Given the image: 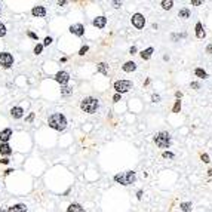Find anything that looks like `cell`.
Here are the masks:
<instances>
[{"label":"cell","instance_id":"d4e9b609","mask_svg":"<svg viewBox=\"0 0 212 212\" xmlns=\"http://www.w3.org/2000/svg\"><path fill=\"white\" fill-rule=\"evenodd\" d=\"M71 92H73L71 88H68V86H62V89H61V94L62 95H70Z\"/></svg>","mask_w":212,"mask_h":212},{"label":"cell","instance_id":"ffe728a7","mask_svg":"<svg viewBox=\"0 0 212 212\" xmlns=\"http://www.w3.org/2000/svg\"><path fill=\"white\" fill-rule=\"evenodd\" d=\"M98 71L107 76V74H108V65H107L106 62H100V64H98Z\"/></svg>","mask_w":212,"mask_h":212},{"label":"cell","instance_id":"ab89813d","mask_svg":"<svg viewBox=\"0 0 212 212\" xmlns=\"http://www.w3.org/2000/svg\"><path fill=\"white\" fill-rule=\"evenodd\" d=\"M33 119H34V113H31V114H30V116H28V117L25 119V120H27V122H31Z\"/></svg>","mask_w":212,"mask_h":212},{"label":"cell","instance_id":"ba28073f","mask_svg":"<svg viewBox=\"0 0 212 212\" xmlns=\"http://www.w3.org/2000/svg\"><path fill=\"white\" fill-rule=\"evenodd\" d=\"M58 82V83L61 85V86H65V85L70 82V74L67 71H58L55 74V77H54Z\"/></svg>","mask_w":212,"mask_h":212},{"label":"cell","instance_id":"7bdbcfd3","mask_svg":"<svg viewBox=\"0 0 212 212\" xmlns=\"http://www.w3.org/2000/svg\"><path fill=\"white\" fill-rule=\"evenodd\" d=\"M206 52H208V54H212V45H208Z\"/></svg>","mask_w":212,"mask_h":212},{"label":"cell","instance_id":"5bb4252c","mask_svg":"<svg viewBox=\"0 0 212 212\" xmlns=\"http://www.w3.org/2000/svg\"><path fill=\"white\" fill-rule=\"evenodd\" d=\"M8 212H27V206L23 205V203H18V205L8 208Z\"/></svg>","mask_w":212,"mask_h":212},{"label":"cell","instance_id":"6da1fadb","mask_svg":"<svg viewBox=\"0 0 212 212\" xmlns=\"http://www.w3.org/2000/svg\"><path fill=\"white\" fill-rule=\"evenodd\" d=\"M48 125H49L52 129H55V131H64V129L67 128V119L64 114L61 113H54V114H50L49 119H48Z\"/></svg>","mask_w":212,"mask_h":212},{"label":"cell","instance_id":"7402d4cb","mask_svg":"<svg viewBox=\"0 0 212 212\" xmlns=\"http://www.w3.org/2000/svg\"><path fill=\"white\" fill-rule=\"evenodd\" d=\"M194 73H196V76H197V77H200V79H206L208 77L206 71H205V70H202V68H196Z\"/></svg>","mask_w":212,"mask_h":212},{"label":"cell","instance_id":"8992f818","mask_svg":"<svg viewBox=\"0 0 212 212\" xmlns=\"http://www.w3.org/2000/svg\"><path fill=\"white\" fill-rule=\"evenodd\" d=\"M12 64H13V56L8 52H2L0 54V65L3 68H9L12 67Z\"/></svg>","mask_w":212,"mask_h":212},{"label":"cell","instance_id":"4316f807","mask_svg":"<svg viewBox=\"0 0 212 212\" xmlns=\"http://www.w3.org/2000/svg\"><path fill=\"white\" fill-rule=\"evenodd\" d=\"M181 110V101H175V106H173V113H178Z\"/></svg>","mask_w":212,"mask_h":212},{"label":"cell","instance_id":"c3c4849f","mask_svg":"<svg viewBox=\"0 0 212 212\" xmlns=\"http://www.w3.org/2000/svg\"><path fill=\"white\" fill-rule=\"evenodd\" d=\"M0 13H2V9H0Z\"/></svg>","mask_w":212,"mask_h":212},{"label":"cell","instance_id":"9a60e30c","mask_svg":"<svg viewBox=\"0 0 212 212\" xmlns=\"http://www.w3.org/2000/svg\"><path fill=\"white\" fill-rule=\"evenodd\" d=\"M11 153H12V148H11V145L8 144V142H2V144H0V154L9 156Z\"/></svg>","mask_w":212,"mask_h":212},{"label":"cell","instance_id":"7c38bea8","mask_svg":"<svg viewBox=\"0 0 212 212\" xmlns=\"http://www.w3.org/2000/svg\"><path fill=\"white\" fill-rule=\"evenodd\" d=\"M92 24H94V27H96V28H104L107 24V18L106 17H96L94 21H92Z\"/></svg>","mask_w":212,"mask_h":212},{"label":"cell","instance_id":"8d00e7d4","mask_svg":"<svg viewBox=\"0 0 212 212\" xmlns=\"http://www.w3.org/2000/svg\"><path fill=\"white\" fill-rule=\"evenodd\" d=\"M28 37H31V39H34V40H37V34H34V33H28Z\"/></svg>","mask_w":212,"mask_h":212},{"label":"cell","instance_id":"74e56055","mask_svg":"<svg viewBox=\"0 0 212 212\" xmlns=\"http://www.w3.org/2000/svg\"><path fill=\"white\" fill-rule=\"evenodd\" d=\"M191 88H194V89H199V88H200V85L197 83V82H193V83H191Z\"/></svg>","mask_w":212,"mask_h":212},{"label":"cell","instance_id":"4dcf8cb0","mask_svg":"<svg viewBox=\"0 0 212 212\" xmlns=\"http://www.w3.org/2000/svg\"><path fill=\"white\" fill-rule=\"evenodd\" d=\"M52 42H54V40H52V37H46L45 42H43V46H49Z\"/></svg>","mask_w":212,"mask_h":212},{"label":"cell","instance_id":"f6af8a7d","mask_svg":"<svg viewBox=\"0 0 212 212\" xmlns=\"http://www.w3.org/2000/svg\"><path fill=\"white\" fill-rule=\"evenodd\" d=\"M65 3H67V2H65V0H59V2H58V5H59V6L65 5Z\"/></svg>","mask_w":212,"mask_h":212},{"label":"cell","instance_id":"44dd1931","mask_svg":"<svg viewBox=\"0 0 212 212\" xmlns=\"http://www.w3.org/2000/svg\"><path fill=\"white\" fill-rule=\"evenodd\" d=\"M179 208H181L183 212H190L193 206H191V202H183V203L179 205Z\"/></svg>","mask_w":212,"mask_h":212},{"label":"cell","instance_id":"30bf717a","mask_svg":"<svg viewBox=\"0 0 212 212\" xmlns=\"http://www.w3.org/2000/svg\"><path fill=\"white\" fill-rule=\"evenodd\" d=\"M31 13H33V17H36V18H43L46 15L45 6H34L33 9H31Z\"/></svg>","mask_w":212,"mask_h":212},{"label":"cell","instance_id":"b9f144b4","mask_svg":"<svg viewBox=\"0 0 212 212\" xmlns=\"http://www.w3.org/2000/svg\"><path fill=\"white\" fill-rule=\"evenodd\" d=\"M137 197H138V199H141V197H142V190H138V193H137Z\"/></svg>","mask_w":212,"mask_h":212},{"label":"cell","instance_id":"8fae6325","mask_svg":"<svg viewBox=\"0 0 212 212\" xmlns=\"http://www.w3.org/2000/svg\"><path fill=\"white\" fill-rule=\"evenodd\" d=\"M12 137V129L11 128H6L3 131H0V141L2 142H8V141L11 140Z\"/></svg>","mask_w":212,"mask_h":212},{"label":"cell","instance_id":"60d3db41","mask_svg":"<svg viewBox=\"0 0 212 212\" xmlns=\"http://www.w3.org/2000/svg\"><path fill=\"white\" fill-rule=\"evenodd\" d=\"M0 163H3V165H8V163H9V159H2V160H0Z\"/></svg>","mask_w":212,"mask_h":212},{"label":"cell","instance_id":"cb8c5ba5","mask_svg":"<svg viewBox=\"0 0 212 212\" xmlns=\"http://www.w3.org/2000/svg\"><path fill=\"white\" fill-rule=\"evenodd\" d=\"M172 6H173L172 0H163V2H162V8H163V9H171Z\"/></svg>","mask_w":212,"mask_h":212},{"label":"cell","instance_id":"484cf974","mask_svg":"<svg viewBox=\"0 0 212 212\" xmlns=\"http://www.w3.org/2000/svg\"><path fill=\"white\" fill-rule=\"evenodd\" d=\"M42 50H43V45H36L34 46V54H36V55H40V54H42Z\"/></svg>","mask_w":212,"mask_h":212},{"label":"cell","instance_id":"3957f363","mask_svg":"<svg viewBox=\"0 0 212 212\" xmlns=\"http://www.w3.org/2000/svg\"><path fill=\"white\" fill-rule=\"evenodd\" d=\"M135 179H137V175H135L134 171H126L123 173L114 175V181L122 185H131L132 183H135Z\"/></svg>","mask_w":212,"mask_h":212},{"label":"cell","instance_id":"e0dca14e","mask_svg":"<svg viewBox=\"0 0 212 212\" xmlns=\"http://www.w3.org/2000/svg\"><path fill=\"white\" fill-rule=\"evenodd\" d=\"M153 52H154V49L153 48H147L145 50H142L140 55H141V58L144 59V61H147V59H150V56L153 55Z\"/></svg>","mask_w":212,"mask_h":212},{"label":"cell","instance_id":"7a4b0ae2","mask_svg":"<svg viewBox=\"0 0 212 212\" xmlns=\"http://www.w3.org/2000/svg\"><path fill=\"white\" fill-rule=\"evenodd\" d=\"M98 107H100V101L96 100V98H94V96H86V98H83L82 102H80L82 111L88 113V114H94V113H96Z\"/></svg>","mask_w":212,"mask_h":212},{"label":"cell","instance_id":"f35d334b","mask_svg":"<svg viewBox=\"0 0 212 212\" xmlns=\"http://www.w3.org/2000/svg\"><path fill=\"white\" fill-rule=\"evenodd\" d=\"M135 52H137V48H135V46H132V48L129 49V54H131V55H134Z\"/></svg>","mask_w":212,"mask_h":212},{"label":"cell","instance_id":"277c9868","mask_svg":"<svg viewBox=\"0 0 212 212\" xmlns=\"http://www.w3.org/2000/svg\"><path fill=\"white\" fill-rule=\"evenodd\" d=\"M154 142H156L157 147H160V148H169V145H171V135L168 134V132H159V134L154 137Z\"/></svg>","mask_w":212,"mask_h":212},{"label":"cell","instance_id":"d6986e66","mask_svg":"<svg viewBox=\"0 0 212 212\" xmlns=\"http://www.w3.org/2000/svg\"><path fill=\"white\" fill-rule=\"evenodd\" d=\"M196 37H197V39L205 37V31H203V25H202V23L196 24Z\"/></svg>","mask_w":212,"mask_h":212},{"label":"cell","instance_id":"f546056e","mask_svg":"<svg viewBox=\"0 0 212 212\" xmlns=\"http://www.w3.org/2000/svg\"><path fill=\"white\" fill-rule=\"evenodd\" d=\"M163 157H165V159H173V157H175V154H173V153H171V151H165V153H163Z\"/></svg>","mask_w":212,"mask_h":212},{"label":"cell","instance_id":"bcb514c9","mask_svg":"<svg viewBox=\"0 0 212 212\" xmlns=\"http://www.w3.org/2000/svg\"><path fill=\"white\" fill-rule=\"evenodd\" d=\"M11 172H13V169H8V171H6V172H5V175H9V173H11Z\"/></svg>","mask_w":212,"mask_h":212},{"label":"cell","instance_id":"4fadbf2b","mask_svg":"<svg viewBox=\"0 0 212 212\" xmlns=\"http://www.w3.org/2000/svg\"><path fill=\"white\" fill-rule=\"evenodd\" d=\"M11 116L13 119H21L24 116V110L21 107H12L11 108Z\"/></svg>","mask_w":212,"mask_h":212},{"label":"cell","instance_id":"836d02e7","mask_svg":"<svg viewBox=\"0 0 212 212\" xmlns=\"http://www.w3.org/2000/svg\"><path fill=\"white\" fill-rule=\"evenodd\" d=\"M202 3H203L202 0H191V5H193V6H200Z\"/></svg>","mask_w":212,"mask_h":212},{"label":"cell","instance_id":"603a6c76","mask_svg":"<svg viewBox=\"0 0 212 212\" xmlns=\"http://www.w3.org/2000/svg\"><path fill=\"white\" fill-rule=\"evenodd\" d=\"M178 15H179V18H184V19L185 18H190V11L187 8H183V9L178 12Z\"/></svg>","mask_w":212,"mask_h":212},{"label":"cell","instance_id":"ee69618b","mask_svg":"<svg viewBox=\"0 0 212 212\" xmlns=\"http://www.w3.org/2000/svg\"><path fill=\"white\" fill-rule=\"evenodd\" d=\"M175 96H177V98H181V96H183V94H181V92H175Z\"/></svg>","mask_w":212,"mask_h":212},{"label":"cell","instance_id":"d6a6232c","mask_svg":"<svg viewBox=\"0 0 212 212\" xmlns=\"http://www.w3.org/2000/svg\"><path fill=\"white\" fill-rule=\"evenodd\" d=\"M200 159H202V160H203L205 163H209V156H208V154H202Z\"/></svg>","mask_w":212,"mask_h":212},{"label":"cell","instance_id":"5b68a950","mask_svg":"<svg viewBox=\"0 0 212 212\" xmlns=\"http://www.w3.org/2000/svg\"><path fill=\"white\" fill-rule=\"evenodd\" d=\"M114 89L119 95H122L125 92H128L129 89H132V82L131 80H117L114 83Z\"/></svg>","mask_w":212,"mask_h":212},{"label":"cell","instance_id":"e575fe53","mask_svg":"<svg viewBox=\"0 0 212 212\" xmlns=\"http://www.w3.org/2000/svg\"><path fill=\"white\" fill-rule=\"evenodd\" d=\"M120 98H122V95L116 94V95H114V96H113V101H116V102H117V101H120Z\"/></svg>","mask_w":212,"mask_h":212},{"label":"cell","instance_id":"d590c367","mask_svg":"<svg viewBox=\"0 0 212 212\" xmlns=\"http://www.w3.org/2000/svg\"><path fill=\"white\" fill-rule=\"evenodd\" d=\"M113 5H114V8H120V6H122V2H117V0H114V2H113Z\"/></svg>","mask_w":212,"mask_h":212},{"label":"cell","instance_id":"f1b7e54d","mask_svg":"<svg viewBox=\"0 0 212 212\" xmlns=\"http://www.w3.org/2000/svg\"><path fill=\"white\" fill-rule=\"evenodd\" d=\"M3 36H6V27L5 24L0 23V37H3Z\"/></svg>","mask_w":212,"mask_h":212},{"label":"cell","instance_id":"83f0119b","mask_svg":"<svg viewBox=\"0 0 212 212\" xmlns=\"http://www.w3.org/2000/svg\"><path fill=\"white\" fill-rule=\"evenodd\" d=\"M88 50H89V46H86V45L82 46V48H80V50H79V55H85Z\"/></svg>","mask_w":212,"mask_h":212},{"label":"cell","instance_id":"1f68e13d","mask_svg":"<svg viewBox=\"0 0 212 212\" xmlns=\"http://www.w3.org/2000/svg\"><path fill=\"white\" fill-rule=\"evenodd\" d=\"M151 101H153V102H159V101H160V95H153V96H151Z\"/></svg>","mask_w":212,"mask_h":212},{"label":"cell","instance_id":"7dc6e473","mask_svg":"<svg viewBox=\"0 0 212 212\" xmlns=\"http://www.w3.org/2000/svg\"><path fill=\"white\" fill-rule=\"evenodd\" d=\"M0 212H8V209H0Z\"/></svg>","mask_w":212,"mask_h":212},{"label":"cell","instance_id":"9c48e42d","mask_svg":"<svg viewBox=\"0 0 212 212\" xmlns=\"http://www.w3.org/2000/svg\"><path fill=\"white\" fill-rule=\"evenodd\" d=\"M70 33H73L74 36H79V37H82L85 34V27L82 24H74L70 27Z\"/></svg>","mask_w":212,"mask_h":212},{"label":"cell","instance_id":"ac0fdd59","mask_svg":"<svg viewBox=\"0 0 212 212\" xmlns=\"http://www.w3.org/2000/svg\"><path fill=\"white\" fill-rule=\"evenodd\" d=\"M67 212H85V209L82 208V205H79V203H71V205L67 208Z\"/></svg>","mask_w":212,"mask_h":212},{"label":"cell","instance_id":"52a82bcc","mask_svg":"<svg viewBox=\"0 0 212 212\" xmlns=\"http://www.w3.org/2000/svg\"><path fill=\"white\" fill-rule=\"evenodd\" d=\"M131 21H132V25H134L135 28H138V30L144 28V25H145V18H144V15H141V13H134L132 18H131Z\"/></svg>","mask_w":212,"mask_h":212},{"label":"cell","instance_id":"2e32d148","mask_svg":"<svg viewBox=\"0 0 212 212\" xmlns=\"http://www.w3.org/2000/svg\"><path fill=\"white\" fill-rule=\"evenodd\" d=\"M123 71H126V73H131V71H134L135 68H137V64H135L134 61H128V62H125V65H123Z\"/></svg>","mask_w":212,"mask_h":212}]
</instances>
